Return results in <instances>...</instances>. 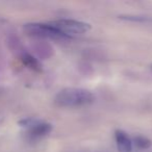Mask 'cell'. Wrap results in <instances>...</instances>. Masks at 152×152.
<instances>
[{"instance_id":"6da1fadb","label":"cell","mask_w":152,"mask_h":152,"mask_svg":"<svg viewBox=\"0 0 152 152\" xmlns=\"http://www.w3.org/2000/svg\"><path fill=\"white\" fill-rule=\"evenodd\" d=\"M95 97L90 91L78 88H67L55 97V103L61 107H78L93 103Z\"/></svg>"},{"instance_id":"7a4b0ae2","label":"cell","mask_w":152,"mask_h":152,"mask_svg":"<svg viewBox=\"0 0 152 152\" xmlns=\"http://www.w3.org/2000/svg\"><path fill=\"white\" fill-rule=\"evenodd\" d=\"M51 25L54 26L59 32L66 38H71L74 36L83 34L91 29V25L88 23L72 19H61L51 22Z\"/></svg>"},{"instance_id":"3957f363","label":"cell","mask_w":152,"mask_h":152,"mask_svg":"<svg viewBox=\"0 0 152 152\" xmlns=\"http://www.w3.org/2000/svg\"><path fill=\"white\" fill-rule=\"evenodd\" d=\"M24 30L30 36L41 37V38H66L50 23H28L25 24Z\"/></svg>"},{"instance_id":"277c9868","label":"cell","mask_w":152,"mask_h":152,"mask_svg":"<svg viewBox=\"0 0 152 152\" xmlns=\"http://www.w3.org/2000/svg\"><path fill=\"white\" fill-rule=\"evenodd\" d=\"M20 124H22V126L27 127L29 130V135L32 139L43 137L52 130L51 124L40 120H36V119H26V120L21 121Z\"/></svg>"},{"instance_id":"5b68a950","label":"cell","mask_w":152,"mask_h":152,"mask_svg":"<svg viewBox=\"0 0 152 152\" xmlns=\"http://www.w3.org/2000/svg\"><path fill=\"white\" fill-rule=\"evenodd\" d=\"M115 137H116V143L119 152H131L132 142H131L130 137H128V134L125 131L116 130Z\"/></svg>"},{"instance_id":"8992f818","label":"cell","mask_w":152,"mask_h":152,"mask_svg":"<svg viewBox=\"0 0 152 152\" xmlns=\"http://www.w3.org/2000/svg\"><path fill=\"white\" fill-rule=\"evenodd\" d=\"M22 61L25 64L27 67H29L30 69L34 70V71H41L42 70V66L39 63V61L37 58H34L32 55L28 54V53H24L22 55Z\"/></svg>"},{"instance_id":"52a82bcc","label":"cell","mask_w":152,"mask_h":152,"mask_svg":"<svg viewBox=\"0 0 152 152\" xmlns=\"http://www.w3.org/2000/svg\"><path fill=\"white\" fill-rule=\"evenodd\" d=\"M133 142H134V145L137 146L139 149H148V148H150L152 145V142L150 141L149 139H147V137H141V135L135 137Z\"/></svg>"},{"instance_id":"ba28073f","label":"cell","mask_w":152,"mask_h":152,"mask_svg":"<svg viewBox=\"0 0 152 152\" xmlns=\"http://www.w3.org/2000/svg\"><path fill=\"white\" fill-rule=\"evenodd\" d=\"M120 19H124V20H129V21H149V18L148 17H143V16H119Z\"/></svg>"}]
</instances>
